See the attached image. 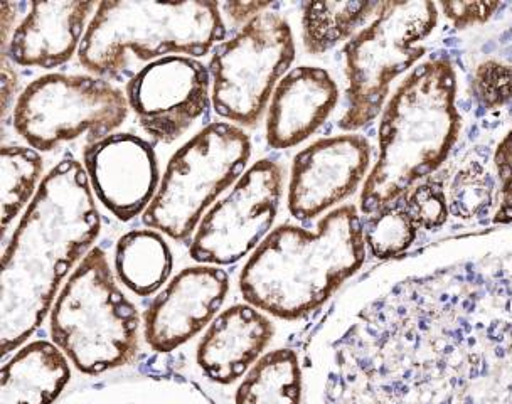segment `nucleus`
<instances>
[{
  "mask_svg": "<svg viewBox=\"0 0 512 404\" xmlns=\"http://www.w3.org/2000/svg\"><path fill=\"white\" fill-rule=\"evenodd\" d=\"M305 404H512V234L363 283L315 341Z\"/></svg>",
  "mask_w": 512,
  "mask_h": 404,
  "instance_id": "obj_1",
  "label": "nucleus"
},
{
  "mask_svg": "<svg viewBox=\"0 0 512 404\" xmlns=\"http://www.w3.org/2000/svg\"><path fill=\"white\" fill-rule=\"evenodd\" d=\"M85 165L64 159L39 184L2 255V356L24 346L53 310L64 278L100 236Z\"/></svg>",
  "mask_w": 512,
  "mask_h": 404,
  "instance_id": "obj_2",
  "label": "nucleus"
},
{
  "mask_svg": "<svg viewBox=\"0 0 512 404\" xmlns=\"http://www.w3.org/2000/svg\"><path fill=\"white\" fill-rule=\"evenodd\" d=\"M366 251L363 219L352 204L332 209L314 231L282 224L243 266L241 295L275 319H304L361 270Z\"/></svg>",
  "mask_w": 512,
  "mask_h": 404,
  "instance_id": "obj_3",
  "label": "nucleus"
},
{
  "mask_svg": "<svg viewBox=\"0 0 512 404\" xmlns=\"http://www.w3.org/2000/svg\"><path fill=\"white\" fill-rule=\"evenodd\" d=\"M457 90V71L447 56L418 64L401 81L381 113L378 159L359 199L363 216L398 201L447 160L462 125Z\"/></svg>",
  "mask_w": 512,
  "mask_h": 404,
  "instance_id": "obj_4",
  "label": "nucleus"
},
{
  "mask_svg": "<svg viewBox=\"0 0 512 404\" xmlns=\"http://www.w3.org/2000/svg\"><path fill=\"white\" fill-rule=\"evenodd\" d=\"M224 36L221 7L213 0H105L91 17L78 56L93 75L117 76L128 68L130 54L150 63L181 54L199 58Z\"/></svg>",
  "mask_w": 512,
  "mask_h": 404,
  "instance_id": "obj_5",
  "label": "nucleus"
},
{
  "mask_svg": "<svg viewBox=\"0 0 512 404\" xmlns=\"http://www.w3.org/2000/svg\"><path fill=\"white\" fill-rule=\"evenodd\" d=\"M49 320L54 344L88 376L127 366L139 352V310L118 287L102 248H93L78 263Z\"/></svg>",
  "mask_w": 512,
  "mask_h": 404,
  "instance_id": "obj_6",
  "label": "nucleus"
},
{
  "mask_svg": "<svg viewBox=\"0 0 512 404\" xmlns=\"http://www.w3.org/2000/svg\"><path fill=\"white\" fill-rule=\"evenodd\" d=\"M432 0L379 2L373 19L344 46L347 110L339 127L356 132L383 113L391 83L427 53L422 41L438 22Z\"/></svg>",
  "mask_w": 512,
  "mask_h": 404,
  "instance_id": "obj_7",
  "label": "nucleus"
},
{
  "mask_svg": "<svg viewBox=\"0 0 512 404\" xmlns=\"http://www.w3.org/2000/svg\"><path fill=\"white\" fill-rule=\"evenodd\" d=\"M250 137L233 123L216 122L187 140L167 164L154 199L142 214L145 226L186 241L228 187L245 174Z\"/></svg>",
  "mask_w": 512,
  "mask_h": 404,
  "instance_id": "obj_8",
  "label": "nucleus"
},
{
  "mask_svg": "<svg viewBox=\"0 0 512 404\" xmlns=\"http://www.w3.org/2000/svg\"><path fill=\"white\" fill-rule=\"evenodd\" d=\"M294 59V34L287 19L273 11L255 17L214 51L209 63L214 112L253 127Z\"/></svg>",
  "mask_w": 512,
  "mask_h": 404,
  "instance_id": "obj_9",
  "label": "nucleus"
},
{
  "mask_svg": "<svg viewBox=\"0 0 512 404\" xmlns=\"http://www.w3.org/2000/svg\"><path fill=\"white\" fill-rule=\"evenodd\" d=\"M127 95L108 81L80 75L41 76L26 86L12 110L17 135L32 149L49 152L88 135L105 139L128 115Z\"/></svg>",
  "mask_w": 512,
  "mask_h": 404,
  "instance_id": "obj_10",
  "label": "nucleus"
},
{
  "mask_svg": "<svg viewBox=\"0 0 512 404\" xmlns=\"http://www.w3.org/2000/svg\"><path fill=\"white\" fill-rule=\"evenodd\" d=\"M283 194V169L258 160L223 199L214 202L192 236L189 255L199 265H235L272 233Z\"/></svg>",
  "mask_w": 512,
  "mask_h": 404,
  "instance_id": "obj_11",
  "label": "nucleus"
},
{
  "mask_svg": "<svg viewBox=\"0 0 512 404\" xmlns=\"http://www.w3.org/2000/svg\"><path fill=\"white\" fill-rule=\"evenodd\" d=\"M211 75L198 59L166 56L128 81V107L150 137L171 144L208 112Z\"/></svg>",
  "mask_w": 512,
  "mask_h": 404,
  "instance_id": "obj_12",
  "label": "nucleus"
},
{
  "mask_svg": "<svg viewBox=\"0 0 512 404\" xmlns=\"http://www.w3.org/2000/svg\"><path fill=\"white\" fill-rule=\"evenodd\" d=\"M371 144L358 133L319 139L295 155L288 182L287 206L299 221L331 213L368 179Z\"/></svg>",
  "mask_w": 512,
  "mask_h": 404,
  "instance_id": "obj_13",
  "label": "nucleus"
},
{
  "mask_svg": "<svg viewBox=\"0 0 512 404\" xmlns=\"http://www.w3.org/2000/svg\"><path fill=\"white\" fill-rule=\"evenodd\" d=\"M230 277L221 266H187L162 288L144 314V339L169 354L194 339L218 317Z\"/></svg>",
  "mask_w": 512,
  "mask_h": 404,
  "instance_id": "obj_14",
  "label": "nucleus"
},
{
  "mask_svg": "<svg viewBox=\"0 0 512 404\" xmlns=\"http://www.w3.org/2000/svg\"><path fill=\"white\" fill-rule=\"evenodd\" d=\"M83 165L93 194L120 221L144 214L160 186L154 147L132 133H112L86 145Z\"/></svg>",
  "mask_w": 512,
  "mask_h": 404,
  "instance_id": "obj_15",
  "label": "nucleus"
},
{
  "mask_svg": "<svg viewBox=\"0 0 512 404\" xmlns=\"http://www.w3.org/2000/svg\"><path fill=\"white\" fill-rule=\"evenodd\" d=\"M95 9L96 2L85 0L29 2V12L17 24L4 56L24 68L53 70L68 63L80 51Z\"/></svg>",
  "mask_w": 512,
  "mask_h": 404,
  "instance_id": "obj_16",
  "label": "nucleus"
},
{
  "mask_svg": "<svg viewBox=\"0 0 512 404\" xmlns=\"http://www.w3.org/2000/svg\"><path fill=\"white\" fill-rule=\"evenodd\" d=\"M275 327L262 310L236 303L209 324L196 351L201 373L228 386L243 378L270 346Z\"/></svg>",
  "mask_w": 512,
  "mask_h": 404,
  "instance_id": "obj_17",
  "label": "nucleus"
},
{
  "mask_svg": "<svg viewBox=\"0 0 512 404\" xmlns=\"http://www.w3.org/2000/svg\"><path fill=\"white\" fill-rule=\"evenodd\" d=\"M339 101V86L326 70L299 66L283 76L273 91L267 115L272 149H292L314 135Z\"/></svg>",
  "mask_w": 512,
  "mask_h": 404,
  "instance_id": "obj_18",
  "label": "nucleus"
},
{
  "mask_svg": "<svg viewBox=\"0 0 512 404\" xmlns=\"http://www.w3.org/2000/svg\"><path fill=\"white\" fill-rule=\"evenodd\" d=\"M70 381V359L54 342H29L2 367V404H54Z\"/></svg>",
  "mask_w": 512,
  "mask_h": 404,
  "instance_id": "obj_19",
  "label": "nucleus"
},
{
  "mask_svg": "<svg viewBox=\"0 0 512 404\" xmlns=\"http://www.w3.org/2000/svg\"><path fill=\"white\" fill-rule=\"evenodd\" d=\"M174 256L164 234L134 229L123 234L115 248V273L123 287L139 297H150L171 277Z\"/></svg>",
  "mask_w": 512,
  "mask_h": 404,
  "instance_id": "obj_20",
  "label": "nucleus"
},
{
  "mask_svg": "<svg viewBox=\"0 0 512 404\" xmlns=\"http://www.w3.org/2000/svg\"><path fill=\"white\" fill-rule=\"evenodd\" d=\"M304 373L292 349L263 354L236 389L235 404H300Z\"/></svg>",
  "mask_w": 512,
  "mask_h": 404,
  "instance_id": "obj_21",
  "label": "nucleus"
},
{
  "mask_svg": "<svg viewBox=\"0 0 512 404\" xmlns=\"http://www.w3.org/2000/svg\"><path fill=\"white\" fill-rule=\"evenodd\" d=\"M379 2L320 0L302 6V43L314 56L331 51L373 19Z\"/></svg>",
  "mask_w": 512,
  "mask_h": 404,
  "instance_id": "obj_22",
  "label": "nucleus"
},
{
  "mask_svg": "<svg viewBox=\"0 0 512 404\" xmlns=\"http://www.w3.org/2000/svg\"><path fill=\"white\" fill-rule=\"evenodd\" d=\"M59 404H214L201 389L174 379H142L71 394Z\"/></svg>",
  "mask_w": 512,
  "mask_h": 404,
  "instance_id": "obj_23",
  "label": "nucleus"
},
{
  "mask_svg": "<svg viewBox=\"0 0 512 404\" xmlns=\"http://www.w3.org/2000/svg\"><path fill=\"white\" fill-rule=\"evenodd\" d=\"M2 234L31 204L43 174V159L38 150L6 145L2 147Z\"/></svg>",
  "mask_w": 512,
  "mask_h": 404,
  "instance_id": "obj_24",
  "label": "nucleus"
},
{
  "mask_svg": "<svg viewBox=\"0 0 512 404\" xmlns=\"http://www.w3.org/2000/svg\"><path fill=\"white\" fill-rule=\"evenodd\" d=\"M497 179L479 160L465 162L447 189L450 216L475 221L491 214L497 206Z\"/></svg>",
  "mask_w": 512,
  "mask_h": 404,
  "instance_id": "obj_25",
  "label": "nucleus"
},
{
  "mask_svg": "<svg viewBox=\"0 0 512 404\" xmlns=\"http://www.w3.org/2000/svg\"><path fill=\"white\" fill-rule=\"evenodd\" d=\"M420 229L406 211L405 204L398 201L371 214L364 223V241L369 253L378 260H393L405 255L416 241Z\"/></svg>",
  "mask_w": 512,
  "mask_h": 404,
  "instance_id": "obj_26",
  "label": "nucleus"
},
{
  "mask_svg": "<svg viewBox=\"0 0 512 404\" xmlns=\"http://www.w3.org/2000/svg\"><path fill=\"white\" fill-rule=\"evenodd\" d=\"M400 199L420 231H438L450 218L447 189L440 177L423 179Z\"/></svg>",
  "mask_w": 512,
  "mask_h": 404,
  "instance_id": "obj_27",
  "label": "nucleus"
},
{
  "mask_svg": "<svg viewBox=\"0 0 512 404\" xmlns=\"http://www.w3.org/2000/svg\"><path fill=\"white\" fill-rule=\"evenodd\" d=\"M470 90L479 107L496 112L512 101V61L489 58L480 61L472 73Z\"/></svg>",
  "mask_w": 512,
  "mask_h": 404,
  "instance_id": "obj_28",
  "label": "nucleus"
},
{
  "mask_svg": "<svg viewBox=\"0 0 512 404\" xmlns=\"http://www.w3.org/2000/svg\"><path fill=\"white\" fill-rule=\"evenodd\" d=\"M494 171H496L497 206L492 214L494 224H512V130L494 150Z\"/></svg>",
  "mask_w": 512,
  "mask_h": 404,
  "instance_id": "obj_29",
  "label": "nucleus"
},
{
  "mask_svg": "<svg viewBox=\"0 0 512 404\" xmlns=\"http://www.w3.org/2000/svg\"><path fill=\"white\" fill-rule=\"evenodd\" d=\"M438 7L442 9L443 16L447 17L454 29L464 31L469 27L486 24L499 11L501 2H440Z\"/></svg>",
  "mask_w": 512,
  "mask_h": 404,
  "instance_id": "obj_30",
  "label": "nucleus"
},
{
  "mask_svg": "<svg viewBox=\"0 0 512 404\" xmlns=\"http://www.w3.org/2000/svg\"><path fill=\"white\" fill-rule=\"evenodd\" d=\"M272 9V2H226L223 11L235 24H248L263 12Z\"/></svg>",
  "mask_w": 512,
  "mask_h": 404,
  "instance_id": "obj_31",
  "label": "nucleus"
},
{
  "mask_svg": "<svg viewBox=\"0 0 512 404\" xmlns=\"http://www.w3.org/2000/svg\"><path fill=\"white\" fill-rule=\"evenodd\" d=\"M17 75L9 58L2 59V117L11 112L12 101L16 98Z\"/></svg>",
  "mask_w": 512,
  "mask_h": 404,
  "instance_id": "obj_32",
  "label": "nucleus"
},
{
  "mask_svg": "<svg viewBox=\"0 0 512 404\" xmlns=\"http://www.w3.org/2000/svg\"><path fill=\"white\" fill-rule=\"evenodd\" d=\"M26 4H17V2H4L0 6L2 12V48L6 51L11 41L12 34L16 31L17 12Z\"/></svg>",
  "mask_w": 512,
  "mask_h": 404,
  "instance_id": "obj_33",
  "label": "nucleus"
}]
</instances>
